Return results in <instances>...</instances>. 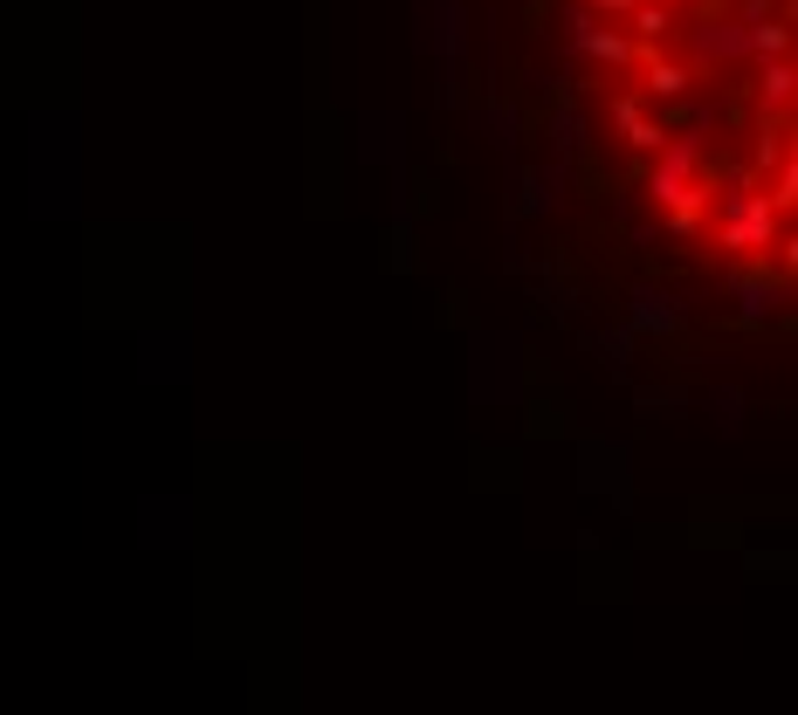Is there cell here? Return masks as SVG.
<instances>
[{
	"label": "cell",
	"instance_id": "7a4b0ae2",
	"mask_svg": "<svg viewBox=\"0 0 798 715\" xmlns=\"http://www.w3.org/2000/svg\"><path fill=\"white\" fill-rule=\"evenodd\" d=\"M723 248H771V200L757 193H730V221H723Z\"/></svg>",
	"mask_w": 798,
	"mask_h": 715
},
{
	"label": "cell",
	"instance_id": "6da1fadb",
	"mask_svg": "<svg viewBox=\"0 0 798 715\" xmlns=\"http://www.w3.org/2000/svg\"><path fill=\"white\" fill-rule=\"evenodd\" d=\"M654 193H661V207H668L674 221H682V227L702 214V186H695V145H674V151H661Z\"/></svg>",
	"mask_w": 798,
	"mask_h": 715
}]
</instances>
